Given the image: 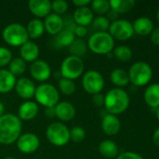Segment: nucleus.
<instances>
[{
  "label": "nucleus",
  "instance_id": "1",
  "mask_svg": "<svg viewBox=\"0 0 159 159\" xmlns=\"http://www.w3.org/2000/svg\"><path fill=\"white\" fill-rule=\"evenodd\" d=\"M22 121L13 114L0 116V143L9 145L17 142L22 134Z\"/></svg>",
  "mask_w": 159,
  "mask_h": 159
},
{
  "label": "nucleus",
  "instance_id": "2",
  "mask_svg": "<svg viewBox=\"0 0 159 159\" xmlns=\"http://www.w3.org/2000/svg\"><path fill=\"white\" fill-rule=\"evenodd\" d=\"M130 103V99L127 91L115 88L110 89L104 96V106L108 114L118 116L127 111Z\"/></svg>",
  "mask_w": 159,
  "mask_h": 159
},
{
  "label": "nucleus",
  "instance_id": "3",
  "mask_svg": "<svg viewBox=\"0 0 159 159\" xmlns=\"http://www.w3.org/2000/svg\"><path fill=\"white\" fill-rule=\"evenodd\" d=\"M87 47L95 54L107 55L114 48V39L108 32L93 33L88 39Z\"/></svg>",
  "mask_w": 159,
  "mask_h": 159
},
{
  "label": "nucleus",
  "instance_id": "4",
  "mask_svg": "<svg viewBox=\"0 0 159 159\" xmlns=\"http://www.w3.org/2000/svg\"><path fill=\"white\" fill-rule=\"evenodd\" d=\"M129 82L136 87H144L153 78V69L145 61H137L131 65L128 72Z\"/></svg>",
  "mask_w": 159,
  "mask_h": 159
},
{
  "label": "nucleus",
  "instance_id": "5",
  "mask_svg": "<svg viewBox=\"0 0 159 159\" xmlns=\"http://www.w3.org/2000/svg\"><path fill=\"white\" fill-rule=\"evenodd\" d=\"M4 41L11 47H21L29 40L26 28L20 23H10L2 32Z\"/></svg>",
  "mask_w": 159,
  "mask_h": 159
},
{
  "label": "nucleus",
  "instance_id": "6",
  "mask_svg": "<svg viewBox=\"0 0 159 159\" xmlns=\"http://www.w3.org/2000/svg\"><path fill=\"white\" fill-rule=\"evenodd\" d=\"M34 97L36 102L45 108L54 107L59 102L58 89L54 86L48 83H43L36 87Z\"/></svg>",
  "mask_w": 159,
  "mask_h": 159
},
{
  "label": "nucleus",
  "instance_id": "7",
  "mask_svg": "<svg viewBox=\"0 0 159 159\" xmlns=\"http://www.w3.org/2000/svg\"><path fill=\"white\" fill-rule=\"evenodd\" d=\"M83 70L84 63L82 58L69 55L63 60L60 67V74L63 78L73 81L83 74Z\"/></svg>",
  "mask_w": 159,
  "mask_h": 159
},
{
  "label": "nucleus",
  "instance_id": "8",
  "mask_svg": "<svg viewBox=\"0 0 159 159\" xmlns=\"http://www.w3.org/2000/svg\"><path fill=\"white\" fill-rule=\"evenodd\" d=\"M46 137L50 143L55 146H64L70 141L68 128L61 122H53L46 129Z\"/></svg>",
  "mask_w": 159,
  "mask_h": 159
},
{
  "label": "nucleus",
  "instance_id": "9",
  "mask_svg": "<svg viewBox=\"0 0 159 159\" xmlns=\"http://www.w3.org/2000/svg\"><path fill=\"white\" fill-rule=\"evenodd\" d=\"M82 85L83 89L92 95L100 93L101 90L104 88L105 81L102 75L96 71V70H90L86 72L82 79Z\"/></svg>",
  "mask_w": 159,
  "mask_h": 159
},
{
  "label": "nucleus",
  "instance_id": "10",
  "mask_svg": "<svg viewBox=\"0 0 159 159\" xmlns=\"http://www.w3.org/2000/svg\"><path fill=\"white\" fill-rule=\"evenodd\" d=\"M113 39L126 41L130 39L134 34L132 23L125 19H118L110 24L108 32Z\"/></svg>",
  "mask_w": 159,
  "mask_h": 159
},
{
  "label": "nucleus",
  "instance_id": "11",
  "mask_svg": "<svg viewBox=\"0 0 159 159\" xmlns=\"http://www.w3.org/2000/svg\"><path fill=\"white\" fill-rule=\"evenodd\" d=\"M16 143L20 152L23 154H33L38 149L40 142L36 134L26 132L20 135Z\"/></svg>",
  "mask_w": 159,
  "mask_h": 159
},
{
  "label": "nucleus",
  "instance_id": "12",
  "mask_svg": "<svg viewBox=\"0 0 159 159\" xmlns=\"http://www.w3.org/2000/svg\"><path fill=\"white\" fill-rule=\"evenodd\" d=\"M29 72L32 78L38 82L47 81L52 75V69L49 63L42 60H37L32 62L29 68Z\"/></svg>",
  "mask_w": 159,
  "mask_h": 159
},
{
  "label": "nucleus",
  "instance_id": "13",
  "mask_svg": "<svg viewBox=\"0 0 159 159\" xmlns=\"http://www.w3.org/2000/svg\"><path fill=\"white\" fill-rule=\"evenodd\" d=\"M14 89L20 98L30 100L35 95L36 86L31 79L27 77H21L16 81Z\"/></svg>",
  "mask_w": 159,
  "mask_h": 159
},
{
  "label": "nucleus",
  "instance_id": "14",
  "mask_svg": "<svg viewBox=\"0 0 159 159\" xmlns=\"http://www.w3.org/2000/svg\"><path fill=\"white\" fill-rule=\"evenodd\" d=\"M52 2L49 0H30L28 2V8L30 12L38 18H46L52 11Z\"/></svg>",
  "mask_w": 159,
  "mask_h": 159
},
{
  "label": "nucleus",
  "instance_id": "15",
  "mask_svg": "<svg viewBox=\"0 0 159 159\" xmlns=\"http://www.w3.org/2000/svg\"><path fill=\"white\" fill-rule=\"evenodd\" d=\"M54 110L55 116L64 122L72 120L76 116V109L69 102H59L54 106Z\"/></svg>",
  "mask_w": 159,
  "mask_h": 159
},
{
  "label": "nucleus",
  "instance_id": "16",
  "mask_svg": "<svg viewBox=\"0 0 159 159\" xmlns=\"http://www.w3.org/2000/svg\"><path fill=\"white\" fill-rule=\"evenodd\" d=\"M45 31L52 34V35H56L58 34L63 29H64V21L63 18L57 14L54 13H50L44 20L43 21Z\"/></svg>",
  "mask_w": 159,
  "mask_h": 159
},
{
  "label": "nucleus",
  "instance_id": "17",
  "mask_svg": "<svg viewBox=\"0 0 159 159\" xmlns=\"http://www.w3.org/2000/svg\"><path fill=\"white\" fill-rule=\"evenodd\" d=\"M101 128L105 134L109 136H113L119 133L121 129V122L117 116L106 114L102 118Z\"/></svg>",
  "mask_w": 159,
  "mask_h": 159
},
{
  "label": "nucleus",
  "instance_id": "18",
  "mask_svg": "<svg viewBox=\"0 0 159 159\" xmlns=\"http://www.w3.org/2000/svg\"><path fill=\"white\" fill-rule=\"evenodd\" d=\"M20 58H22L25 62L32 63L38 58L39 48L35 42L28 40L26 43L20 47Z\"/></svg>",
  "mask_w": 159,
  "mask_h": 159
},
{
  "label": "nucleus",
  "instance_id": "19",
  "mask_svg": "<svg viewBox=\"0 0 159 159\" xmlns=\"http://www.w3.org/2000/svg\"><path fill=\"white\" fill-rule=\"evenodd\" d=\"M38 114V105L32 101L22 102L18 110V117L22 121H30L34 119Z\"/></svg>",
  "mask_w": 159,
  "mask_h": 159
},
{
  "label": "nucleus",
  "instance_id": "20",
  "mask_svg": "<svg viewBox=\"0 0 159 159\" xmlns=\"http://www.w3.org/2000/svg\"><path fill=\"white\" fill-rule=\"evenodd\" d=\"M73 20L76 23V25L86 27L90 25L94 20V13L88 7H77L73 13Z\"/></svg>",
  "mask_w": 159,
  "mask_h": 159
},
{
  "label": "nucleus",
  "instance_id": "21",
  "mask_svg": "<svg viewBox=\"0 0 159 159\" xmlns=\"http://www.w3.org/2000/svg\"><path fill=\"white\" fill-rule=\"evenodd\" d=\"M134 34L139 35H148L155 29L153 20L148 17H140L134 20L132 23Z\"/></svg>",
  "mask_w": 159,
  "mask_h": 159
},
{
  "label": "nucleus",
  "instance_id": "22",
  "mask_svg": "<svg viewBox=\"0 0 159 159\" xmlns=\"http://www.w3.org/2000/svg\"><path fill=\"white\" fill-rule=\"evenodd\" d=\"M144 102L153 109L159 106V83H153L149 85L143 93Z\"/></svg>",
  "mask_w": 159,
  "mask_h": 159
},
{
  "label": "nucleus",
  "instance_id": "23",
  "mask_svg": "<svg viewBox=\"0 0 159 159\" xmlns=\"http://www.w3.org/2000/svg\"><path fill=\"white\" fill-rule=\"evenodd\" d=\"M16 77L7 69H0V93L10 92L15 88Z\"/></svg>",
  "mask_w": 159,
  "mask_h": 159
},
{
  "label": "nucleus",
  "instance_id": "24",
  "mask_svg": "<svg viewBox=\"0 0 159 159\" xmlns=\"http://www.w3.org/2000/svg\"><path fill=\"white\" fill-rule=\"evenodd\" d=\"M99 153L106 158H114L119 155V148L117 144L111 140H104L99 143Z\"/></svg>",
  "mask_w": 159,
  "mask_h": 159
},
{
  "label": "nucleus",
  "instance_id": "25",
  "mask_svg": "<svg viewBox=\"0 0 159 159\" xmlns=\"http://www.w3.org/2000/svg\"><path fill=\"white\" fill-rule=\"evenodd\" d=\"M25 28H26L28 37L31 39H37V38L40 37L45 31L43 21L39 19L31 20Z\"/></svg>",
  "mask_w": 159,
  "mask_h": 159
},
{
  "label": "nucleus",
  "instance_id": "26",
  "mask_svg": "<svg viewBox=\"0 0 159 159\" xmlns=\"http://www.w3.org/2000/svg\"><path fill=\"white\" fill-rule=\"evenodd\" d=\"M75 34L72 31L63 29L54 37V42L59 48H68L75 40Z\"/></svg>",
  "mask_w": 159,
  "mask_h": 159
},
{
  "label": "nucleus",
  "instance_id": "27",
  "mask_svg": "<svg viewBox=\"0 0 159 159\" xmlns=\"http://www.w3.org/2000/svg\"><path fill=\"white\" fill-rule=\"evenodd\" d=\"M111 81L113 85L121 89L122 87H125L129 83L128 74L124 69L121 68L114 69L111 73Z\"/></svg>",
  "mask_w": 159,
  "mask_h": 159
},
{
  "label": "nucleus",
  "instance_id": "28",
  "mask_svg": "<svg viewBox=\"0 0 159 159\" xmlns=\"http://www.w3.org/2000/svg\"><path fill=\"white\" fill-rule=\"evenodd\" d=\"M109 2L111 9L114 10L118 14L130 11L136 4L135 0H111Z\"/></svg>",
  "mask_w": 159,
  "mask_h": 159
},
{
  "label": "nucleus",
  "instance_id": "29",
  "mask_svg": "<svg viewBox=\"0 0 159 159\" xmlns=\"http://www.w3.org/2000/svg\"><path fill=\"white\" fill-rule=\"evenodd\" d=\"M111 21L105 16H97L94 18L91 25V29L94 33H100V32H107L109 31Z\"/></svg>",
  "mask_w": 159,
  "mask_h": 159
},
{
  "label": "nucleus",
  "instance_id": "30",
  "mask_svg": "<svg viewBox=\"0 0 159 159\" xmlns=\"http://www.w3.org/2000/svg\"><path fill=\"white\" fill-rule=\"evenodd\" d=\"M26 70V62L20 57L14 58L8 64V71L16 77L22 75Z\"/></svg>",
  "mask_w": 159,
  "mask_h": 159
},
{
  "label": "nucleus",
  "instance_id": "31",
  "mask_svg": "<svg viewBox=\"0 0 159 159\" xmlns=\"http://www.w3.org/2000/svg\"><path fill=\"white\" fill-rule=\"evenodd\" d=\"M113 57H115L118 61L122 62L129 61L132 58V49L127 46H118L113 48L112 51Z\"/></svg>",
  "mask_w": 159,
  "mask_h": 159
},
{
  "label": "nucleus",
  "instance_id": "32",
  "mask_svg": "<svg viewBox=\"0 0 159 159\" xmlns=\"http://www.w3.org/2000/svg\"><path fill=\"white\" fill-rule=\"evenodd\" d=\"M68 50H69V52H70V54L72 56H76V57L82 58L86 53L87 45L81 38L75 39L73 41V43L68 47Z\"/></svg>",
  "mask_w": 159,
  "mask_h": 159
},
{
  "label": "nucleus",
  "instance_id": "33",
  "mask_svg": "<svg viewBox=\"0 0 159 159\" xmlns=\"http://www.w3.org/2000/svg\"><path fill=\"white\" fill-rule=\"evenodd\" d=\"M111 9L110 2L107 0H94L91 2V10L99 16L107 14Z\"/></svg>",
  "mask_w": 159,
  "mask_h": 159
},
{
  "label": "nucleus",
  "instance_id": "34",
  "mask_svg": "<svg viewBox=\"0 0 159 159\" xmlns=\"http://www.w3.org/2000/svg\"><path fill=\"white\" fill-rule=\"evenodd\" d=\"M58 89L65 95H71L76 90V85L72 80L62 77L58 81Z\"/></svg>",
  "mask_w": 159,
  "mask_h": 159
},
{
  "label": "nucleus",
  "instance_id": "35",
  "mask_svg": "<svg viewBox=\"0 0 159 159\" xmlns=\"http://www.w3.org/2000/svg\"><path fill=\"white\" fill-rule=\"evenodd\" d=\"M69 135H70V140L74 143H82L85 139L86 132L85 130L79 126L73 127L71 129H69Z\"/></svg>",
  "mask_w": 159,
  "mask_h": 159
},
{
  "label": "nucleus",
  "instance_id": "36",
  "mask_svg": "<svg viewBox=\"0 0 159 159\" xmlns=\"http://www.w3.org/2000/svg\"><path fill=\"white\" fill-rule=\"evenodd\" d=\"M51 8L53 11L52 13L61 16L62 14H65L67 11L68 3L65 0H55L53 2H52Z\"/></svg>",
  "mask_w": 159,
  "mask_h": 159
},
{
  "label": "nucleus",
  "instance_id": "37",
  "mask_svg": "<svg viewBox=\"0 0 159 159\" xmlns=\"http://www.w3.org/2000/svg\"><path fill=\"white\" fill-rule=\"evenodd\" d=\"M12 60L11 51L5 47H0V67H5L9 64Z\"/></svg>",
  "mask_w": 159,
  "mask_h": 159
},
{
  "label": "nucleus",
  "instance_id": "38",
  "mask_svg": "<svg viewBox=\"0 0 159 159\" xmlns=\"http://www.w3.org/2000/svg\"><path fill=\"white\" fill-rule=\"evenodd\" d=\"M116 159H143V157L135 152H123L117 156Z\"/></svg>",
  "mask_w": 159,
  "mask_h": 159
},
{
  "label": "nucleus",
  "instance_id": "39",
  "mask_svg": "<svg viewBox=\"0 0 159 159\" xmlns=\"http://www.w3.org/2000/svg\"><path fill=\"white\" fill-rule=\"evenodd\" d=\"M73 33H74L75 36H78V37L82 38V37H84V36L87 34L88 30H87V28H86V27L80 26V25H76V27H75V29H74Z\"/></svg>",
  "mask_w": 159,
  "mask_h": 159
},
{
  "label": "nucleus",
  "instance_id": "40",
  "mask_svg": "<svg viewBox=\"0 0 159 159\" xmlns=\"http://www.w3.org/2000/svg\"><path fill=\"white\" fill-rule=\"evenodd\" d=\"M150 39L155 46L159 47V27L155 28L152 31V33L150 34Z\"/></svg>",
  "mask_w": 159,
  "mask_h": 159
},
{
  "label": "nucleus",
  "instance_id": "41",
  "mask_svg": "<svg viewBox=\"0 0 159 159\" xmlns=\"http://www.w3.org/2000/svg\"><path fill=\"white\" fill-rule=\"evenodd\" d=\"M93 102L96 106H98V107L104 105V95H102L101 93L93 95Z\"/></svg>",
  "mask_w": 159,
  "mask_h": 159
},
{
  "label": "nucleus",
  "instance_id": "42",
  "mask_svg": "<svg viewBox=\"0 0 159 159\" xmlns=\"http://www.w3.org/2000/svg\"><path fill=\"white\" fill-rule=\"evenodd\" d=\"M72 3L77 7H87L89 4H91V1L90 0H73Z\"/></svg>",
  "mask_w": 159,
  "mask_h": 159
},
{
  "label": "nucleus",
  "instance_id": "43",
  "mask_svg": "<svg viewBox=\"0 0 159 159\" xmlns=\"http://www.w3.org/2000/svg\"><path fill=\"white\" fill-rule=\"evenodd\" d=\"M107 14H108V15H107V18H108V20H109L111 22H112V21L118 20V16H119V15H118V13L115 12L114 10L110 9V11H109Z\"/></svg>",
  "mask_w": 159,
  "mask_h": 159
},
{
  "label": "nucleus",
  "instance_id": "44",
  "mask_svg": "<svg viewBox=\"0 0 159 159\" xmlns=\"http://www.w3.org/2000/svg\"><path fill=\"white\" fill-rule=\"evenodd\" d=\"M44 115L49 117V118H52L55 116V110L54 107H47L44 110Z\"/></svg>",
  "mask_w": 159,
  "mask_h": 159
},
{
  "label": "nucleus",
  "instance_id": "45",
  "mask_svg": "<svg viewBox=\"0 0 159 159\" xmlns=\"http://www.w3.org/2000/svg\"><path fill=\"white\" fill-rule=\"evenodd\" d=\"M152 140H153L154 144L159 147V127L154 131L153 136H152Z\"/></svg>",
  "mask_w": 159,
  "mask_h": 159
},
{
  "label": "nucleus",
  "instance_id": "46",
  "mask_svg": "<svg viewBox=\"0 0 159 159\" xmlns=\"http://www.w3.org/2000/svg\"><path fill=\"white\" fill-rule=\"evenodd\" d=\"M4 112H5V106L4 104L0 102V116H2L4 115Z\"/></svg>",
  "mask_w": 159,
  "mask_h": 159
},
{
  "label": "nucleus",
  "instance_id": "47",
  "mask_svg": "<svg viewBox=\"0 0 159 159\" xmlns=\"http://www.w3.org/2000/svg\"><path fill=\"white\" fill-rule=\"evenodd\" d=\"M156 115H157V119H158L159 121V106L156 109Z\"/></svg>",
  "mask_w": 159,
  "mask_h": 159
},
{
  "label": "nucleus",
  "instance_id": "48",
  "mask_svg": "<svg viewBox=\"0 0 159 159\" xmlns=\"http://www.w3.org/2000/svg\"><path fill=\"white\" fill-rule=\"evenodd\" d=\"M157 22H158L159 24V7L158 9H157Z\"/></svg>",
  "mask_w": 159,
  "mask_h": 159
},
{
  "label": "nucleus",
  "instance_id": "49",
  "mask_svg": "<svg viewBox=\"0 0 159 159\" xmlns=\"http://www.w3.org/2000/svg\"><path fill=\"white\" fill-rule=\"evenodd\" d=\"M5 159H15V158H13V157H6Z\"/></svg>",
  "mask_w": 159,
  "mask_h": 159
}]
</instances>
